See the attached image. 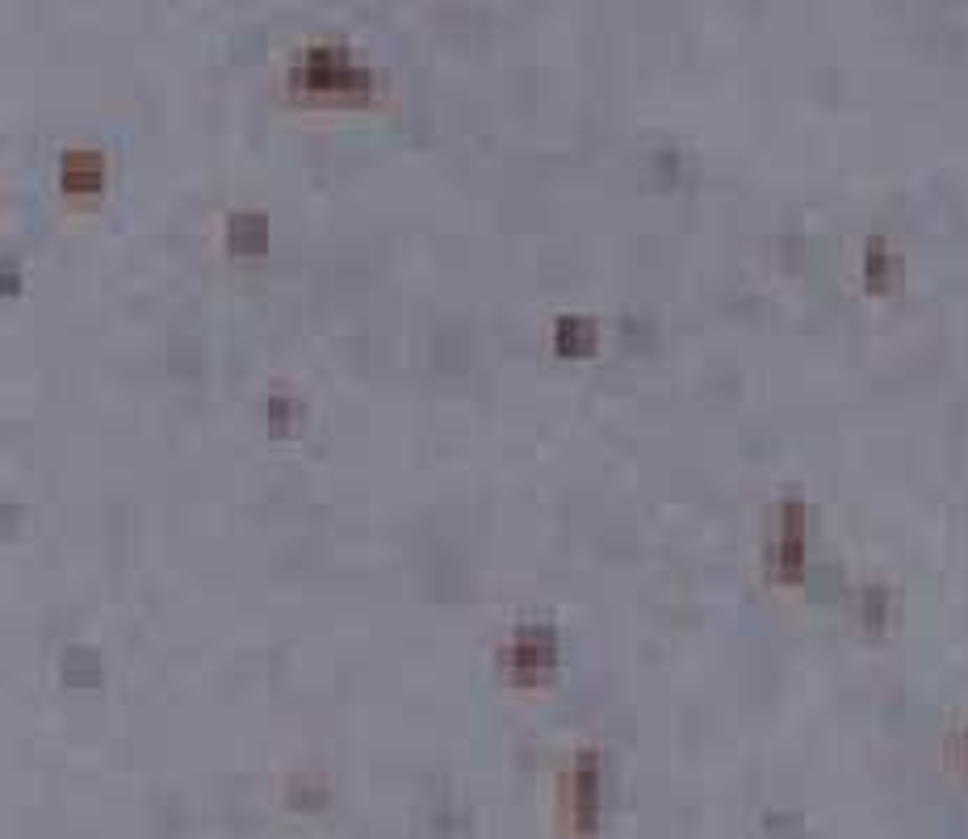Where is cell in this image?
I'll use <instances>...</instances> for the list:
<instances>
[{"mask_svg":"<svg viewBox=\"0 0 968 839\" xmlns=\"http://www.w3.org/2000/svg\"><path fill=\"white\" fill-rule=\"evenodd\" d=\"M784 537H780V575H797V567H801V508L797 504H788L784 508Z\"/></svg>","mask_w":968,"mask_h":839,"instance_id":"6da1fadb","label":"cell"},{"mask_svg":"<svg viewBox=\"0 0 968 839\" xmlns=\"http://www.w3.org/2000/svg\"><path fill=\"white\" fill-rule=\"evenodd\" d=\"M591 336H596V328H591V324H575V319H566V324L558 328V344H562L566 353H575V357L591 349Z\"/></svg>","mask_w":968,"mask_h":839,"instance_id":"7a4b0ae2","label":"cell"},{"mask_svg":"<svg viewBox=\"0 0 968 839\" xmlns=\"http://www.w3.org/2000/svg\"><path fill=\"white\" fill-rule=\"evenodd\" d=\"M868 265H872V286L880 290V286H885V265H889V261H885V252L872 248V252H868Z\"/></svg>","mask_w":968,"mask_h":839,"instance_id":"3957f363","label":"cell"}]
</instances>
